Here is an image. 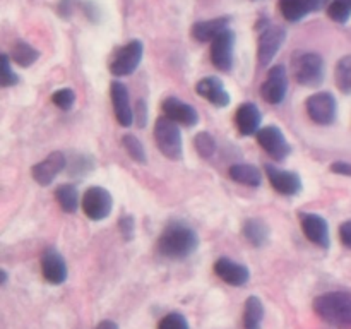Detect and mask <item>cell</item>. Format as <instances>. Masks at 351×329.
<instances>
[{
  "mask_svg": "<svg viewBox=\"0 0 351 329\" xmlns=\"http://www.w3.org/2000/svg\"><path fill=\"white\" fill-rule=\"evenodd\" d=\"M163 112H165V117L171 119L173 122L182 123V125L192 127L199 122L197 110H195L192 105H189V103L175 98V96H170V98L165 99Z\"/></svg>",
  "mask_w": 351,
  "mask_h": 329,
  "instance_id": "obj_17",
  "label": "cell"
},
{
  "mask_svg": "<svg viewBox=\"0 0 351 329\" xmlns=\"http://www.w3.org/2000/svg\"><path fill=\"white\" fill-rule=\"evenodd\" d=\"M233 45L235 34L230 27L211 41V62L216 69L228 72L233 67Z\"/></svg>",
  "mask_w": 351,
  "mask_h": 329,
  "instance_id": "obj_11",
  "label": "cell"
},
{
  "mask_svg": "<svg viewBox=\"0 0 351 329\" xmlns=\"http://www.w3.org/2000/svg\"><path fill=\"white\" fill-rule=\"evenodd\" d=\"M158 329H189L187 319L178 312H170L158 324Z\"/></svg>",
  "mask_w": 351,
  "mask_h": 329,
  "instance_id": "obj_33",
  "label": "cell"
},
{
  "mask_svg": "<svg viewBox=\"0 0 351 329\" xmlns=\"http://www.w3.org/2000/svg\"><path fill=\"white\" fill-rule=\"evenodd\" d=\"M199 247V236L184 223H171L158 240V250L170 259H185Z\"/></svg>",
  "mask_w": 351,
  "mask_h": 329,
  "instance_id": "obj_1",
  "label": "cell"
},
{
  "mask_svg": "<svg viewBox=\"0 0 351 329\" xmlns=\"http://www.w3.org/2000/svg\"><path fill=\"white\" fill-rule=\"evenodd\" d=\"M58 206L65 212H75L79 209V192L72 184H62L55 188Z\"/></svg>",
  "mask_w": 351,
  "mask_h": 329,
  "instance_id": "obj_25",
  "label": "cell"
},
{
  "mask_svg": "<svg viewBox=\"0 0 351 329\" xmlns=\"http://www.w3.org/2000/svg\"><path fill=\"white\" fill-rule=\"evenodd\" d=\"M82 211L93 221H101L106 216H110L113 206V197L106 188L103 187H89L82 195Z\"/></svg>",
  "mask_w": 351,
  "mask_h": 329,
  "instance_id": "obj_6",
  "label": "cell"
},
{
  "mask_svg": "<svg viewBox=\"0 0 351 329\" xmlns=\"http://www.w3.org/2000/svg\"><path fill=\"white\" fill-rule=\"evenodd\" d=\"M261 120H263V115L256 103H242L237 110L235 123L242 136H252L259 132Z\"/></svg>",
  "mask_w": 351,
  "mask_h": 329,
  "instance_id": "obj_20",
  "label": "cell"
},
{
  "mask_svg": "<svg viewBox=\"0 0 351 329\" xmlns=\"http://www.w3.org/2000/svg\"><path fill=\"white\" fill-rule=\"evenodd\" d=\"M293 74L297 82L307 88H315L324 81V60L319 53L308 51L295 58Z\"/></svg>",
  "mask_w": 351,
  "mask_h": 329,
  "instance_id": "obj_4",
  "label": "cell"
},
{
  "mask_svg": "<svg viewBox=\"0 0 351 329\" xmlns=\"http://www.w3.org/2000/svg\"><path fill=\"white\" fill-rule=\"evenodd\" d=\"M264 319V305L263 300L256 295L245 300L243 307V329H261Z\"/></svg>",
  "mask_w": 351,
  "mask_h": 329,
  "instance_id": "obj_24",
  "label": "cell"
},
{
  "mask_svg": "<svg viewBox=\"0 0 351 329\" xmlns=\"http://www.w3.org/2000/svg\"><path fill=\"white\" fill-rule=\"evenodd\" d=\"M195 149H197V153L201 154L202 158H209L213 156V153L216 151V141L213 139L211 134L208 132H199L197 136H195Z\"/></svg>",
  "mask_w": 351,
  "mask_h": 329,
  "instance_id": "obj_30",
  "label": "cell"
},
{
  "mask_svg": "<svg viewBox=\"0 0 351 329\" xmlns=\"http://www.w3.org/2000/svg\"><path fill=\"white\" fill-rule=\"evenodd\" d=\"M230 27V17H216V19L199 21L192 26V36L197 41H213L216 36Z\"/></svg>",
  "mask_w": 351,
  "mask_h": 329,
  "instance_id": "obj_21",
  "label": "cell"
},
{
  "mask_svg": "<svg viewBox=\"0 0 351 329\" xmlns=\"http://www.w3.org/2000/svg\"><path fill=\"white\" fill-rule=\"evenodd\" d=\"M122 146H123V149L127 151V154H129V156L132 158L136 163H139V164L147 163L146 149H144L143 143H141L137 137L130 136V134H125V136L122 137Z\"/></svg>",
  "mask_w": 351,
  "mask_h": 329,
  "instance_id": "obj_29",
  "label": "cell"
},
{
  "mask_svg": "<svg viewBox=\"0 0 351 329\" xmlns=\"http://www.w3.org/2000/svg\"><path fill=\"white\" fill-rule=\"evenodd\" d=\"M17 82H19V77L10 69L9 55H2V58H0V84L3 88H9V86H16Z\"/></svg>",
  "mask_w": 351,
  "mask_h": 329,
  "instance_id": "obj_31",
  "label": "cell"
},
{
  "mask_svg": "<svg viewBox=\"0 0 351 329\" xmlns=\"http://www.w3.org/2000/svg\"><path fill=\"white\" fill-rule=\"evenodd\" d=\"M93 329H119V324L113 321H101L98 326H96V328H93Z\"/></svg>",
  "mask_w": 351,
  "mask_h": 329,
  "instance_id": "obj_40",
  "label": "cell"
},
{
  "mask_svg": "<svg viewBox=\"0 0 351 329\" xmlns=\"http://www.w3.org/2000/svg\"><path fill=\"white\" fill-rule=\"evenodd\" d=\"M110 95H112V103H113V112H115L117 120L122 127L132 125L134 122V110L130 106L129 99V91H127L125 84L119 81L112 82V88H110Z\"/></svg>",
  "mask_w": 351,
  "mask_h": 329,
  "instance_id": "obj_16",
  "label": "cell"
},
{
  "mask_svg": "<svg viewBox=\"0 0 351 329\" xmlns=\"http://www.w3.org/2000/svg\"><path fill=\"white\" fill-rule=\"evenodd\" d=\"M256 136H257V143L261 144V147H263L271 158H274L276 161L287 160L291 147L290 144H288V141L285 139V134L281 132L280 127L276 125L261 127L259 132H257Z\"/></svg>",
  "mask_w": 351,
  "mask_h": 329,
  "instance_id": "obj_8",
  "label": "cell"
},
{
  "mask_svg": "<svg viewBox=\"0 0 351 329\" xmlns=\"http://www.w3.org/2000/svg\"><path fill=\"white\" fill-rule=\"evenodd\" d=\"M232 180L239 182V184L249 185V187H259L263 177H261V170L254 164L249 163H237L232 164L228 170Z\"/></svg>",
  "mask_w": 351,
  "mask_h": 329,
  "instance_id": "obj_23",
  "label": "cell"
},
{
  "mask_svg": "<svg viewBox=\"0 0 351 329\" xmlns=\"http://www.w3.org/2000/svg\"><path fill=\"white\" fill-rule=\"evenodd\" d=\"M10 57L21 67H29V65H33L40 58V51L34 47H31L29 43H26V41L17 40L12 45V53H10Z\"/></svg>",
  "mask_w": 351,
  "mask_h": 329,
  "instance_id": "obj_26",
  "label": "cell"
},
{
  "mask_svg": "<svg viewBox=\"0 0 351 329\" xmlns=\"http://www.w3.org/2000/svg\"><path fill=\"white\" fill-rule=\"evenodd\" d=\"M215 273L216 276L221 278L230 287H243L250 280L249 267L240 263H235V260L228 259V257L216 259Z\"/></svg>",
  "mask_w": 351,
  "mask_h": 329,
  "instance_id": "obj_14",
  "label": "cell"
},
{
  "mask_svg": "<svg viewBox=\"0 0 351 329\" xmlns=\"http://www.w3.org/2000/svg\"><path fill=\"white\" fill-rule=\"evenodd\" d=\"M288 91V74L283 65H274L267 72V77L261 88V95L271 105H280Z\"/></svg>",
  "mask_w": 351,
  "mask_h": 329,
  "instance_id": "obj_9",
  "label": "cell"
},
{
  "mask_svg": "<svg viewBox=\"0 0 351 329\" xmlns=\"http://www.w3.org/2000/svg\"><path fill=\"white\" fill-rule=\"evenodd\" d=\"M65 164H67V160H65L64 153L53 151V153L48 154L43 161L34 164L33 170H31V175H33L36 184L47 187V185H50L51 182L55 180V177L64 170Z\"/></svg>",
  "mask_w": 351,
  "mask_h": 329,
  "instance_id": "obj_13",
  "label": "cell"
},
{
  "mask_svg": "<svg viewBox=\"0 0 351 329\" xmlns=\"http://www.w3.org/2000/svg\"><path fill=\"white\" fill-rule=\"evenodd\" d=\"M242 233L245 236V240L249 243H252L254 247H264L269 240V226L264 219L259 218H250L243 223Z\"/></svg>",
  "mask_w": 351,
  "mask_h": 329,
  "instance_id": "obj_22",
  "label": "cell"
},
{
  "mask_svg": "<svg viewBox=\"0 0 351 329\" xmlns=\"http://www.w3.org/2000/svg\"><path fill=\"white\" fill-rule=\"evenodd\" d=\"M154 141L161 154L173 161L180 160L184 147H182V134L177 122L168 117L158 119L154 123Z\"/></svg>",
  "mask_w": 351,
  "mask_h": 329,
  "instance_id": "obj_3",
  "label": "cell"
},
{
  "mask_svg": "<svg viewBox=\"0 0 351 329\" xmlns=\"http://www.w3.org/2000/svg\"><path fill=\"white\" fill-rule=\"evenodd\" d=\"M331 171L338 175H345V177H351V163L350 161H335L331 164Z\"/></svg>",
  "mask_w": 351,
  "mask_h": 329,
  "instance_id": "obj_38",
  "label": "cell"
},
{
  "mask_svg": "<svg viewBox=\"0 0 351 329\" xmlns=\"http://www.w3.org/2000/svg\"><path fill=\"white\" fill-rule=\"evenodd\" d=\"M41 273L51 284H62L67 280V264L55 249H48L41 256Z\"/></svg>",
  "mask_w": 351,
  "mask_h": 329,
  "instance_id": "obj_18",
  "label": "cell"
},
{
  "mask_svg": "<svg viewBox=\"0 0 351 329\" xmlns=\"http://www.w3.org/2000/svg\"><path fill=\"white\" fill-rule=\"evenodd\" d=\"M308 117L319 125H329L336 120L338 115V103L331 93H315L305 103Z\"/></svg>",
  "mask_w": 351,
  "mask_h": 329,
  "instance_id": "obj_7",
  "label": "cell"
},
{
  "mask_svg": "<svg viewBox=\"0 0 351 329\" xmlns=\"http://www.w3.org/2000/svg\"><path fill=\"white\" fill-rule=\"evenodd\" d=\"M144 47L139 40H132L120 48L115 53L113 60L110 62V72L117 77H123V75H130L137 67H139L141 60H143Z\"/></svg>",
  "mask_w": 351,
  "mask_h": 329,
  "instance_id": "obj_5",
  "label": "cell"
},
{
  "mask_svg": "<svg viewBox=\"0 0 351 329\" xmlns=\"http://www.w3.org/2000/svg\"><path fill=\"white\" fill-rule=\"evenodd\" d=\"M280 10L285 16V19L291 21V23L304 19L311 12L305 0H280Z\"/></svg>",
  "mask_w": 351,
  "mask_h": 329,
  "instance_id": "obj_27",
  "label": "cell"
},
{
  "mask_svg": "<svg viewBox=\"0 0 351 329\" xmlns=\"http://www.w3.org/2000/svg\"><path fill=\"white\" fill-rule=\"evenodd\" d=\"M336 86L346 95H351V55H346L338 62L335 71Z\"/></svg>",
  "mask_w": 351,
  "mask_h": 329,
  "instance_id": "obj_28",
  "label": "cell"
},
{
  "mask_svg": "<svg viewBox=\"0 0 351 329\" xmlns=\"http://www.w3.org/2000/svg\"><path fill=\"white\" fill-rule=\"evenodd\" d=\"M146 115H147L146 103H144V101H137L136 112H134V119L137 120V125H139V127L146 125Z\"/></svg>",
  "mask_w": 351,
  "mask_h": 329,
  "instance_id": "obj_36",
  "label": "cell"
},
{
  "mask_svg": "<svg viewBox=\"0 0 351 329\" xmlns=\"http://www.w3.org/2000/svg\"><path fill=\"white\" fill-rule=\"evenodd\" d=\"M266 175L269 178L271 185L281 195H297L302 191V180L295 171L281 170L274 164H266Z\"/></svg>",
  "mask_w": 351,
  "mask_h": 329,
  "instance_id": "obj_15",
  "label": "cell"
},
{
  "mask_svg": "<svg viewBox=\"0 0 351 329\" xmlns=\"http://www.w3.org/2000/svg\"><path fill=\"white\" fill-rule=\"evenodd\" d=\"M300 225L305 236L312 243L322 247V249H328L329 242H331V239H329V226L328 221L321 215H315V212H300Z\"/></svg>",
  "mask_w": 351,
  "mask_h": 329,
  "instance_id": "obj_12",
  "label": "cell"
},
{
  "mask_svg": "<svg viewBox=\"0 0 351 329\" xmlns=\"http://www.w3.org/2000/svg\"><path fill=\"white\" fill-rule=\"evenodd\" d=\"M51 101L60 110H71L75 103V93L69 88H62L51 95Z\"/></svg>",
  "mask_w": 351,
  "mask_h": 329,
  "instance_id": "obj_32",
  "label": "cell"
},
{
  "mask_svg": "<svg viewBox=\"0 0 351 329\" xmlns=\"http://www.w3.org/2000/svg\"><path fill=\"white\" fill-rule=\"evenodd\" d=\"M326 2H328V0H305V3H307L308 9H311V12H312V10L322 9Z\"/></svg>",
  "mask_w": 351,
  "mask_h": 329,
  "instance_id": "obj_39",
  "label": "cell"
},
{
  "mask_svg": "<svg viewBox=\"0 0 351 329\" xmlns=\"http://www.w3.org/2000/svg\"><path fill=\"white\" fill-rule=\"evenodd\" d=\"M339 239H341L343 245L351 249V221H345L339 226Z\"/></svg>",
  "mask_w": 351,
  "mask_h": 329,
  "instance_id": "obj_37",
  "label": "cell"
},
{
  "mask_svg": "<svg viewBox=\"0 0 351 329\" xmlns=\"http://www.w3.org/2000/svg\"><path fill=\"white\" fill-rule=\"evenodd\" d=\"M314 310L328 324L346 328L351 326V293L329 291L315 297Z\"/></svg>",
  "mask_w": 351,
  "mask_h": 329,
  "instance_id": "obj_2",
  "label": "cell"
},
{
  "mask_svg": "<svg viewBox=\"0 0 351 329\" xmlns=\"http://www.w3.org/2000/svg\"><path fill=\"white\" fill-rule=\"evenodd\" d=\"M119 228L120 233L125 240H132L134 239V233H136V221L130 215H123L120 216L119 219Z\"/></svg>",
  "mask_w": 351,
  "mask_h": 329,
  "instance_id": "obj_35",
  "label": "cell"
},
{
  "mask_svg": "<svg viewBox=\"0 0 351 329\" xmlns=\"http://www.w3.org/2000/svg\"><path fill=\"white\" fill-rule=\"evenodd\" d=\"M328 16L336 23H346L351 16V9L339 0H332L328 7Z\"/></svg>",
  "mask_w": 351,
  "mask_h": 329,
  "instance_id": "obj_34",
  "label": "cell"
},
{
  "mask_svg": "<svg viewBox=\"0 0 351 329\" xmlns=\"http://www.w3.org/2000/svg\"><path fill=\"white\" fill-rule=\"evenodd\" d=\"M195 91H197L199 96L208 99L211 105L218 106V108H225V106L230 105L228 91H226L225 84L218 77L209 75V77L201 79L195 86Z\"/></svg>",
  "mask_w": 351,
  "mask_h": 329,
  "instance_id": "obj_19",
  "label": "cell"
},
{
  "mask_svg": "<svg viewBox=\"0 0 351 329\" xmlns=\"http://www.w3.org/2000/svg\"><path fill=\"white\" fill-rule=\"evenodd\" d=\"M339 2H343V3H345V5H348L350 9H351V0H339Z\"/></svg>",
  "mask_w": 351,
  "mask_h": 329,
  "instance_id": "obj_41",
  "label": "cell"
},
{
  "mask_svg": "<svg viewBox=\"0 0 351 329\" xmlns=\"http://www.w3.org/2000/svg\"><path fill=\"white\" fill-rule=\"evenodd\" d=\"M287 38V31L280 26L263 27L259 34V43H257V58L261 65H267L274 58V55L280 51Z\"/></svg>",
  "mask_w": 351,
  "mask_h": 329,
  "instance_id": "obj_10",
  "label": "cell"
}]
</instances>
